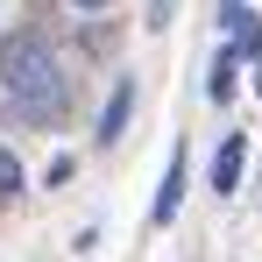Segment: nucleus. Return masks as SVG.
Wrapping results in <instances>:
<instances>
[{"instance_id":"1","label":"nucleus","mask_w":262,"mask_h":262,"mask_svg":"<svg viewBox=\"0 0 262 262\" xmlns=\"http://www.w3.org/2000/svg\"><path fill=\"white\" fill-rule=\"evenodd\" d=\"M0 99H7L29 128H50V121L64 114L71 85H64V64H57V50H50L43 36H7V43H0Z\"/></svg>"},{"instance_id":"2","label":"nucleus","mask_w":262,"mask_h":262,"mask_svg":"<svg viewBox=\"0 0 262 262\" xmlns=\"http://www.w3.org/2000/svg\"><path fill=\"white\" fill-rule=\"evenodd\" d=\"M241 163H248V135H227L213 149V191H241Z\"/></svg>"},{"instance_id":"3","label":"nucleus","mask_w":262,"mask_h":262,"mask_svg":"<svg viewBox=\"0 0 262 262\" xmlns=\"http://www.w3.org/2000/svg\"><path fill=\"white\" fill-rule=\"evenodd\" d=\"M128 106H135V78H121L114 99H106V114H99V142H114V135L128 128Z\"/></svg>"},{"instance_id":"4","label":"nucleus","mask_w":262,"mask_h":262,"mask_svg":"<svg viewBox=\"0 0 262 262\" xmlns=\"http://www.w3.org/2000/svg\"><path fill=\"white\" fill-rule=\"evenodd\" d=\"M177 199H184V156H170V177L156 191V220H177Z\"/></svg>"},{"instance_id":"5","label":"nucleus","mask_w":262,"mask_h":262,"mask_svg":"<svg viewBox=\"0 0 262 262\" xmlns=\"http://www.w3.org/2000/svg\"><path fill=\"white\" fill-rule=\"evenodd\" d=\"M234 64H241L234 50H227V57L213 64V78H206V92H213V99H234Z\"/></svg>"},{"instance_id":"6","label":"nucleus","mask_w":262,"mask_h":262,"mask_svg":"<svg viewBox=\"0 0 262 262\" xmlns=\"http://www.w3.org/2000/svg\"><path fill=\"white\" fill-rule=\"evenodd\" d=\"M0 191H29V177H21V156H7V149H0Z\"/></svg>"},{"instance_id":"7","label":"nucleus","mask_w":262,"mask_h":262,"mask_svg":"<svg viewBox=\"0 0 262 262\" xmlns=\"http://www.w3.org/2000/svg\"><path fill=\"white\" fill-rule=\"evenodd\" d=\"M71 7H114V0H71Z\"/></svg>"},{"instance_id":"8","label":"nucleus","mask_w":262,"mask_h":262,"mask_svg":"<svg viewBox=\"0 0 262 262\" xmlns=\"http://www.w3.org/2000/svg\"><path fill=\"white\" fill-rule=\"evenodd\" d=\"M255 92H262V57H255Z\"/></svg>"}]
</instances>
